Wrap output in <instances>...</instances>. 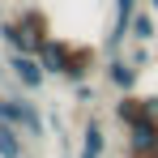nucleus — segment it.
<instances>
[{
  "mask_svg": "<svg viewBox=\"0 0 158 158\" xmlns=\"http://www.w3.org/2000/svg\"><path fill=\"white\" fill-rule=\"evenodd\" d=\"M0 43H4L9 52H34V39H30L26 26L17 22V13H9V17L0 22Z\"/></svg>",
  "mask_w": 158,
  "mask_h": 158,
  "instance_id": "9",
  "label": "nucleus"
},
{
  "mask_svg": "<svg viewBox=\"0 0 158 158\" xmlns=\"http://www.w3.org/2000/svg\"><path fill=\"white\" fill-rule=\"evenodd\" d=\"M120 154L124 158H158V137L154 132H128Z\"/></svg>",
  "mask_w": 158,
  "mask_h": 158,
  "instance_id": "10",
  "label": "nucleus"
},
{
  "mask_svg": "<svg viewBox=\"0 0 158 158\" xmlns=\"http://www.w3.org/2000/svg\"><path fill=\"white\" fill-rule=\"evenodd\" d=\"M111 120H115L124 132H154L158 137V94H141V90L115 94Z\"/></svg>",
  "mask_w": 158,
  "mask_h": 158,
  "instance_id": "2",
  "label": "nucleus"
},
{
  "mask_svg": "<svg viewBox=\"0 0 158 158\" xmlns=\"http://www.w3.org/2000/svg\"><path fill=\"white\" fill-rule=\"evenodd\" d=\"M77 158H107V128H103L98 115H85L81 141H77Z\"/></svg>",
  "mask_w": 158,
  "mask_h": 158,
  "instance_id": "7",
  "label": "nucleus"
},
{
  "mask_svg": "<svg viewBox=\"0 0 158 158\" xmlns=\"http://www.w3.org/2000/svg\"><path fill=\"white\" fill-rule=\"evenodd\" d=\"M26 158H34V154H26Z\"/></svg>",
  "mask_w": 158,
  "mask_h": 158,
  "instance_id": "16",
  "label": "nucleus"
},
{
  "mask_svg": "<svg viewBox=\"0 0 158 158\" xmlns=\"http://www.w3.org/2000/svg\"><path fill=\"white\" fill-rule=\"evenodd\" d=\"M17 22H22L26 34L34 39V52L52 39V17H47V9H39V4H22V9H17Z\"/></svg>",
  "mask_w": 158,
  "mask_h": 158,
  "instance_id": "8",
  "label": "nucleus"
},
{
  "mask_svg": "<svg viewBox=\"0 0 158 158\" xmlns=\"http://www.w3.org/2000/svg\"><path fill=\"white\" fill-rule=\"evenodd\" d=\"M150 13H154V17H158V0H150Z\"/></svg>",
  "mask_w": 158,
  "mask_h": 158,
  "instance_id": "13",
  "label": "nucleus"
},
{
  "mask_svg": "<svg viewBox=\"0 0 158 158\" xmlns=\"http://www.w3.org/2000/svg\"><path fill=\"white\" fill-rule=\"evenodd\" d=\"M0 69H4V56H0Z\"/></svg>",
  "mask_w": 158,
  "mask_h": 158,
  "instance_id": "15",
  "label": "nucleus"
},
{
  "mask_svg": "<svg viewBox=\"0 0 158 158\" xmlns=\"http://www.w3.org/2000/svg\"><path fill=\"white\" fill-rule=\"evenodd\" d=\"M4 69L13 73V81H17L22 94H39V90L52 81L47 73H43V64H39L34 52H4Z\"/></svg>",
  "mask_w": 158,
  "mask_h": 158,
  "instance_id": "4",
  "label": "nucleus"
},
{
  "mask_svg": "<svg viewBox=\"0 0 158 158\" xmlns=\"http://www.w3.org/2000/svg\"><path fill=\"white\" fill-rule=\"evenodd\" d=\"M34 56H39L47 77H60L69 85H81V81H90V73L103 69L98 64V47L94 43H77V39H47Z\"/></svg>",
  "mask_w": 158,
  "mask_h": 158,
  "instance_id": "1",
  "label": "nucleus"
},
{
  "mask_svg": "<svg viewBox=\"0 0 158 158\" xmlns=\"http://www.w3.org/2000/svg\"><path fill=\"white\" fill-rule=\"evenodd\" d=\"M128 39H137V43H154V39H158V17L150 13V9H137V13H132Z\"/></svg>",
  "mask_w": 158,
  "mask_h": 158,
  "instance_id": "12",
  "label": "nucleus"
},
{
  "mask_svg": "<svg viewBox=\"0 0 158 158\" xmlns=\"http://www.w3.org/2000/svg\"><path fill=\"white\" fill-rule=\"evenodd\" d=\"M0 120L4 124H13V128L26 132V141H43L47 137V120H43V111L39 103L30 98V94H0Z\"/></svg>",
  "mask_w": 158,
  "mask_h": 158,
  "instance_id": "3",
  "label": "nucleus"
},
{
  "mask_svg": "<svg viewBox=\"0 0 158 158\" xmlns=\"http://www.w3.org/2000/svg\"><path fill=\"white\" fill-rule=\"evenodd\" d=\"M141 9V0H111V26H107V56L124 52V43H128V26H132V13Z\"/></svg>",
  "mask_w": 158,
  "mask_h": 158,
  "instance_id": "5",
  "label": "nucleus"
},
{
  "mask_svg": "<svg viewBox=\"0 0 158 158\" xmlns=\"http://www.w3.org/2000/svg\"><path fill=\"white\" fill-rule=\"evenodd\" d=\"M4 17H9V13H4V9H0V22H4Z\"/></svg>",
  "mask_w": 158,
  "mask_h": 158,
  "instance_id": "14",
  "label": "nucleus"
},
{
  "mask_svg": "<svg viewBox=\"0 0 158 158\" xmlns=\"http://www.w3.org/2000/svg\"><path fill=\"white\" fill-rule=\"evenodd\" d=\"M26 154H30L26 150V132L0 120V158H26Z\"/></svg>",
  "mask_w": 158,
  "mask_h": 158,
  "instance_id": "11",
  "label": "nucleus"
},
{
  "mask_svg": "<svg viewBox=\"0 0 158 158\" xmlns=\"http://www.w3.org/2000/svg\"><path fill=\"white\" fill-rule=\"evenodd\" d=\"M141 73H145V69H137L124 52L107 56V64H103V81L115 90V94H132V90H137V81H141Z\"/></svg>",
  "mask_w": 158,
  "mask_h": 158,
  "instance_id": "6",
  "label": "nucleus"
}]
</instances>
